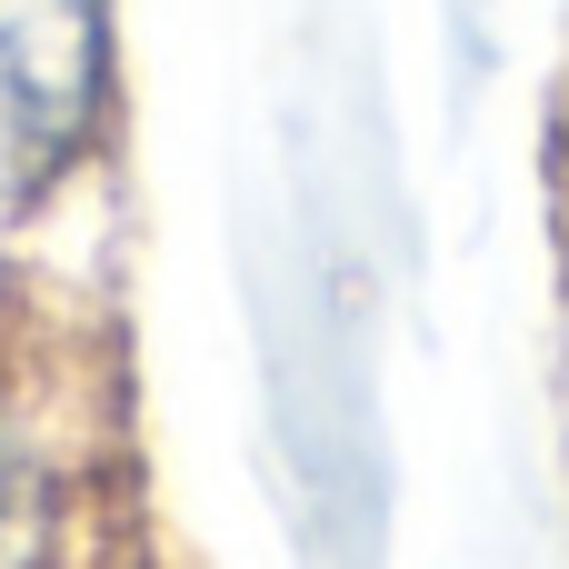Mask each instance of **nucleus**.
Returning <instances> with one entry per match:
<instances>
[{
  "mask_svg": "<svg viewBox=\"0 0 569 569\" xmlns=\"http://www.w3.org/2000/svg\"><path fill=\"white\" fill-rule=\"evenodd\" d=\"M130 120L120 0H0V230L70 210Z\"/></svg>",
  "mask_w": 569,
  "mask_h": 569,
  "instance_id": "obj_1",
  "label": "nucleus"
},
{
  "mask_svg": "<svg viewBox=\"0 0 569 569\" xmlns=\"http://www.w3.org/2000/svg\"><path fill=\"white\" fill-rule=\"evenodd\" d=\"M90 410L50 330L0 320V569H60L90 500Z\"/></svg>",
  "mask_w": 569,
  "mask_h": 569,
  "instance_id": "obj_2",
  "label": "nucleus"
}]
</instances>
